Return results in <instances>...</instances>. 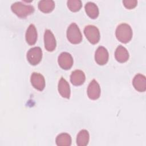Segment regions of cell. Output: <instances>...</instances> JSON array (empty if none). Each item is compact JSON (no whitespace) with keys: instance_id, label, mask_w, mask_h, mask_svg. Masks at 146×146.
I'll list each match as a JSON object with an SVG mask.
<instances>
[{"instance_id":"obj_1","label":"cell","mask_w":146,"mask_h":146,"mask_svg":"<svg viewBox=\"0 0 146 146\" xmlns=\"http://www.w3.org/2000/svg\"><path fill=\"white\" fill-rule=\"evenodd\" d=\"M116 36L121 43L129 42L132 37V30L131 26L127 23L119 25L116 30Z\"/></svg>"},{"instance_id":"obj_2","label":"cell","mask_w":146,"mask_h":146,"mask_svg":"<svg viewBox=\"0 0 146 146\" xmlns=\"http://www.w3.org/2000/svg\"><path fill=\"white\" fill-rule=\"evenodd\" d=\"M11 9L14 14L21 18H26L34 11L33 6L24 4L21 2L14 3L11 6Z\"/></svg>"},{"instance_id":"obj_3","label":"cell","mask_w":146,"mask_h":146,"mask_svg":"<svg viewBox=\"0 0 146 146\" xmlns=\"http://www.w3.org/2000/svg\"><path fill=\"white\" fill-rule=\"evenodd\" d=\"M67 38L72 44H78L81 42L82 35L76 23H72L68 26L67 30Z\"/></svg>"},{"instance_id":"obj_4","label":"cell","mask_w":146,"mask_h":146,"mask_svg":"<svg viewBox=\"0 0 146 146\" xmlns=\"http://www.w3.org/2000/svg\"><path fill=\"white\" fill-rule=\"evenodd\" d=\"M84 33L88 40L92 44H96L100 39L99 29L95 26L88 25L84 29Z\"/></svg>"},{"instance_id":"obj_5","label":"cell","mask_w":146,"mask_h":146,"mask_svg":"<svg viewBox=\"0 0 146 146\" xmlns=\"http://www.w3.org/2000/svg\"><path fill=\"white\" fill-rule=\"evenodd\" d=\"M42 51L39 47H34L30 48L27 53V59L31 65L38 64L42 60Z\"/></svg>"},{"instance_id":"obj_6","label":"cell","mask_w":146,"mask_h":146,"mask_svg":"<svg viewBox=\"0 0 146 146\" xmlns=\"http://www.w3.org/2000/svg\"><path fill=\"white\" fill-rule=\"evenodd\" d=\"M58 62L63 70H69L73 64V58L70 54L67 52H62L58 56Z\"/></svg>"},{"instance_id":"obj_7","label":"cell","mask_w":146,"mask_h":146,"mask_svg":"<svg viewBox=\"0 0 146 146\" xmlns=\"http://www.w3.org/2000/svg\"><path fill=\"white\" fill-rule=\"evenodd\" d=\"M44 47L48 51H52L56 46V40L54 35L50 30H46L44 34Z\"/></svg>"},{"instance_id":"obj_8","label":"cell","mask_w":146,"mask_h":146,"mask_svg":"<svg viewBox=\"0 0 146 146\" xmlns=\"http://www.w3.org/2000/svg\"><path fill=\"white\" fill-rule=\"evenodd\" d=\"M100 95V88L97 81L93 79L89 84L87 88V95L90 99H98Z\"/></svg>"},{"instance_id":"obj_9","label":"cell","mask_w":146,"mask_h":146,"mask_svg":"<svg viewBox=\"0 0 146 146\" xmlns=\"http://www.w3.org/2000/svg\"><path fill=\"white\" fill-rule=\"evenodd\" d=\"M31 83L35 89L42 91L45 87V80L43 76L39 73L33 72L31 75Z\"/></svg>"},{"instance_id":"obj_10","label":"cell","mask_w":146,"mask_h":146,"mask_svg":"<svg viewBox=\"0 0 146 146\" xmlns=\"http://www.w3.org/2000/svg\"><path fill=\"white\" fill-rule=\"evenodd\" d=\"M95 59L96 62L99 65L106 64L108 60V52L107 50L103 46H99L95 52Z\"/></svg>"},{"instance_id":"obj_11","label":"cell","mask_w":146,"mask_h":146,"mask_svg":"<svg viewBox=\"0 0 146 146\" xmlns=\"http://www.w3.org/2000/svg\"><path fill=\"white\" fill-rule=\"evenodd\" d=\"M132 84L134 88L139 92H144L146 90V79L144 75L138 74L134 77Z\"/></svg>"},{"instance_id":"obj_12","label":"cell","mask_w":146,"mask_h":146,"mask_svg":"<svg viewBox=\"0 0 146 146\" xmlns=\"http://www.w3.org/2000/svg\"><path fill=\"white\" fill-rule=\"evenodd\" d=\"M85 79L86 76L84 73L80 70L74 71L70 76L71 82L74 86H80L83 84Z\"/></svg>"},{"instance_id":"obj_13","label":"cell","mask_w":146,"mask_h":146,"mask_svg":"<svg viewBox=\"0 0 146 146\" xmlns=\"http://www.w3.org/2000/svg\"><path fill=\"white\" fill-rule=\"evenodd\" d=\"M26 40L30 45H34L37 40V31L35 26L31 24L28 27L26 33Z\"/></svg>"},{"instance_id":"obj_14","label":"cell","mask_w":146,"mask_h":146,"mask_svg":"<svg viewBox=\"0 0 146 146\" xmlns=\"http://www.w3.org/2000/svg\"><path fill=\"white\" fill-rule=\"evenodd\" d=\"M58 91L63 98H70V88L68 82L63 77L60 78L58 83Z\"/></svg>"},{"instance_id":"obj_15","label":"cell","mask_w":146,"mask_h":146,"mask_svg":"<svg viewBox=\"0 0 146 146\" xmlns=\"http://www.w3.org/2000/svg\"><path fill=\"white\" fill-rule=\"evenodd\" d=\"M115 56L117 62L124 63L128 60L129 58V54L127 50L124 47L120 45L116 49Z\"/></svg>"},{"instance_id":"obj_16","label":"cell","mask_w":146,"mask_h":146,"mask_svg":"<svg viewBox=\"0 0 146 146\" xmlns=\"http://www.w3.org/2000/svg\"><path fill=\"white\" fill-rule=\"evenodd\" d=\"M55 7V2L51 0L40 1L38 3L39 9L44 13L51 12Z\"/></svg>"},{"instance_id":"obj_17","label":"cell","mask_w":146,"mask_h":146,"mask_svg":"<svg viewBox=\"0 0 146 146\" xmlns=\"http://www.w3.org/2000/svg\"><path fill=\"white\" fill-rule=\"evenodd\" d=\"M85 11L87 14L92 19L96 18L99 15L98 6L93 2H89L85 5Z\"/></svg>"},{"instance_id":"obj_18","label":"cell","mask_w":146,"mask_h":146,"mask_svg":"<svg viewBox=\"0 0 146 146\" xmlns=\"http://www.w3.org/2000/svg\"><path fill=\"white\" fill-rule=\"evenodd\" d=\"M90 139L88 132L86 129L81 130L76 137V144L78 146H86L88 144Z\"/></svg>"},{"instance_id":"obj_19","label":"cell","mask_w":146,"mask_h":146,"mask_svg":"<svg viewBox=\"0 0 146 146\" xmlns=\"http://www.w3.org/2000/svg\"><path fill=\"white\" fill-rule=\"evenodd\" d=\"M56 144L58 146H70L71 144V137L67 133H62L56 138Z\"/></svg>"},{"instance_id":"obj_20","label":"cell","mask_w":146,"mask_h":146,"mask_svg":"<svg viewBox=\"0 0 146 146\" xmlns=\"http://www.w3.org/2000/svg\"><path fill=\"white\" fill-rule=\"evenodd\" d=\"M67 3L68 9L73 12L78 11L82 6V2L80 0H69Z\"/></svg>"},{"instance_id":"obj_21","label":"cell","mask_w":146,"mask_h":146,"mask_svg":"<svg viewBox=\"0 0 146 146\" xmlns=\"http://www.w3.org/2000/svg\"><path fill=\"white\" fill-rule=\"evenodd\" d=\"M123 3L127 9H132L136 6L137 1L136 0H125L123 1Z\"/></svg>"}]
</instances>
